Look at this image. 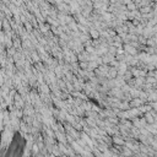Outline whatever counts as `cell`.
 Wrapping results in <instances>:
<instances>
[{"label": "cell", "instance_id": "obj_1", "mask_svg": "<svg viewBox=\"0 0 157 157\" xmlns=\"http://www.w3.org/2000/svg\"><path fill=\"white\" fill-rule=\"evenodd\" d=\"M127 9H128V10H136V5H135L134 3H130V2H129V3L127 4Z\"/></svg>", "mask_w": 157, "mask_h": 157}]
</instances>
